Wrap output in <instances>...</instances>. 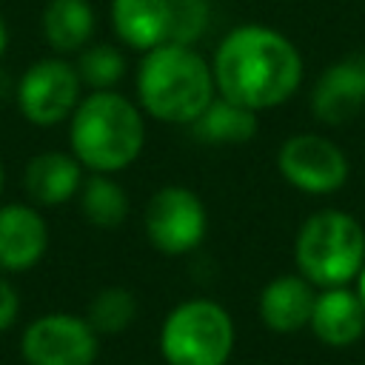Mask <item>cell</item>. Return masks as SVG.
<instances>
[{
    "mask_svg": "<svg viewBox=\"0 0 365 365\" xmlns=\"http://www.w3.org/2000/svg\"><path fill=\"white\" fill-rule=\"evenodd\" d=\"M356 294H359V299H362V305H365V265H362L359 274H356Z\"/></svg>",
    "mask_w": 365,
    "mask_h": 365,
    "instance_id": "obj_24",
    "label": "cell"
},
{
    "mask_svg": "<svg viewBox=\"0 0 365 365\" xmlns=\"http://www.w3.org/2000/svg\"><path fill=\"white\" fill-rule=\"evenodd\" d=\"M279 174L305 194H331L348 180V160L336 143L319 134H294L279 145Z\"/></svg>",
    "mask_w": 365,
    "mask_h": 365,
    "instance_id": "obj_9",
    "label": "cell"
},
{
    "mask_svg": "<svg viewBox=\"0 0 365 365\" xmlns=\"http://www.w3.org/2000/svg\"><path fill=\"white\" fill-rule=\"evenodd\" d=\"M191 131L202 143H245L257 134V111L217 94L191 123Z\"/></svg>",
    "mask_w": 365,
    "mask_h": 365,
    "instance_id": "obj_17",
    "label": "cell"
},
{
    "mask_svg": "<svg viewBox=\"0 0 365 365\" xmlns=\"http://www.w3.org/2000/svg\"><path fill=\"white\" fill-rule=\"evenodd\" d=\"M3 182H6V171H3V160H0V191H3Z\"/></svg>",
    "mask_w": 365,
    "mask_h": 365,
    "instance_id": "obj_25",
    "label": "cell"
},
{
    "mask_svg": "<svg viewBox=\"0 0 365 365\" xmlns=\"http://www.w3.org/2000/svg\"><path fill=\"white\" fill-rule=\"evenodd\" d=\"M40 29L54 54H74L86 48L94 34V6L88 0H48Z\"/></svg>",
    "mask_w": 365,
    "mask_h": 365,
    "instance_id": "obj_16",
    "label": "cell"
},
{
    "mask_svg": "<svg viewBox=\"0 0 365 365\" xmlns=\"http://www.w3.org/2000/svg\"><path fill=\"white\" fill-rule=\"evenodd\" d=\"M211 71L220 97L251 111H265L282 106L299 88L302 57L277 29L248 23L220 40Z\"/></svg>",
    "mask_w": 365,
    "mask_h": 365,
    "instance_id": "obj_1",
    "label": "cell"
},
{
    "mask_svg": "<svg viewBox=\"0 0 365 365\" xmlns=\"http://www.w3.org/2000/svg\"><path fill=\"white\" fill-rule=\"evenodd\" d=\"M48 251V225L37 205H0V271H31Z\"/></svg>",
    "mask_w": 365,
    "mask_h": 365,
    "instance_id": "obj_10",
    "label": "cell"
},
{
    "mask_svg": "<svg viewBox=\"0 0 365 365\" xmlns=\"http://www.w3.org/2000/svg\"><path fill=\"white\" fill-rule=\"evenodd\" d=\"M114 34L137 51L168 43V0H111Z\"/></svg>",
    "mask_w": 365,
    "mask_h": 365,
    "instance_id": "obj_15",
    "label": "cell"
},
{
    "mask_svg": "<svg viewBox=\"0 0 365 365\" xmlns=\"http://www.w3.org/2000/svg\"><path fill=\"white\" fill-rule=\"evenodd\" d=\"M234 319L208 297L177 302L160 328V354L165 365H225L234 351Z\"/></svg>",
    "mask_w": 365,
    "mask_h": 365,
    "instance_id": "obj_5",
    "label": "cell"
},
{
    "mask_svg": "<svg viewBox=\"0 0 365 365\" xmlns=\"http://www.w3.org/2000/svg\"><path fill=\"white\" fill-rule=\"evenodd\" d=\"M211 23V0H168V43L194 46Z\"/></svg>",
    "mask_w": 365,
    "mask_h": 365,
    "instance_id": "obj_21",
    "label": "cell"
},
{
    "mask_svg": "<svg viewBox=\"0 0 365 365\" xmlns=\"http://www.w3.org/2000/svg\"><path fill=\"white\" fill-rule=\"evenodd\" d=\"M6 48H9V26H6V17L0 14V57L6 54Z\"/></svg>",
    "mask_w": 365,
    "mask_h": 365,
    "instance_id": "obj_23",
    "label": "cell"
},
{
    "mask_svg": "<svg viewBox=\"0 0 365 365\" xmlns=\"http://www.w3.org/2000/svg\"><path fill=\"white\" fill-rule=\"evenodd\" d=\"M314 288L302 274L274 277L259 294V317L274 334H297L308 325L314 311Z\"/></svg>",
    "mask_w": 365,
    "mask_h": 365,
    "instance_id": "obj_13",
    "label": "cell"
},
{
    "mask_svg": "<svg viewBox=\"0 0 365 365\" xmlns=\"http://www.w3.org/2000/svg\"><path fill=\"white\" fill-rule=\"evenodd\" d=\"M83 163L71 151H40L23 171V188L34 205H63L83 185Z\"/></svg>",
    "mask_w": 365,
    "mask_h": 365,
    "instance_id": "obj_12",
    "label": "cell"
},
{
    "mask_svg": "<svg viewBox=\"0 0 365 365\" xmlns=\"http://www.w3.org/2000/svg\"><path fill=\"white\" fill-rule=\"evenodd\" d=\"M77 74L83 80V86H88L91 91H108L117 88V83L125 77V57L117 46L111 43H91L86 48L77 51Z\"/></svg>",
    "mask_w": 365,
    "mask_h": 365,
    "instance_id": "obj_20",
    "label": "cell"
},
{
    "mask_svg": "<svg viewBox=\"0 0 365 365\" xmlns=\"http://www.w3.org/2000/svg\"><path fill=\"white\" fill-rule=\"evenodd\" d=\"M83 80L74 63L63 57H43L31 63L14 83V103L20 114L40 128L60 125L80 103Z\"/></svg>",
    "mask_w": 365,
    "mask_h": 365,
    "instance_id": "obj_6",
    "label": "cell"
},
{
    "mask_svg": "<svg viewBox=\"0 0 365 365\" xmlns=\"http://www.w3.org/2000/svg\"><path fill=\"white\" fill-rule=\"evenodd\" d=\"M317 339L334 348H345L356 342L365 331V305L356 291H348L345 285L325 288L314 299V311L308 319Z\"/></svg>",
    "mask_w": 365,
    "mask_h": 365,
    "instance_id": "obj_14",
    "label": "cell"
},
{
    "mask_svg": "<svg viewBox=\"0 0 365 365\" xmlns=\"http://www.w3.org/2000/svg\"><path fill=\"white\" fill-rule=\"evenodd\" d=\"M294 259L311 285H348L365 265V231L345 211H317L302 222L297 234Z\"/></svg>",
    "mask_w": 365,
    "mask_h": 365,
    "instance_id": "obj_4",
    "label": "cell"
},
{
    "mask_svg": "<svg viewBox=\"0 0 365 365\" xmlns=\"http://www.w3.org/2000/svg\"><path fill=\"white\" fill-rule=\"evenodd\" d=\"M365 103V54H351L325 68L314 86L311 108L328 125L348 123Z\"/></svg>",
    "mask_w": 365,
    "mask_h": 365,
    "instance_id": "obj_11",
    "label": "cell"
},
{
    "mask_svg": "<svg viewBox=\"0 0 365 365\" xmlns=\"http://www.w3.org/2000/svg\"><path fill=\"white\" fill-rule=\"evenodd\" d=\"M77 200H80L83 217L97 228H117L125 222L131 211L125 188L111 174H100V171H91V177H83Z\"/></svg>",
    "mask_w": 365,
    "mask_h": 365,
    "instance_id": "obj_18",
    "label": "cell"
},
{
    "mask_svg": "<svg viewBox=\"0 0 365 365\" xmlns=\"http://www.w3.org/2000/svg\"><path fill=\"white\" fill-rule=\"evenodd\" d=\"M17 314H20V294L9 279L0 277V334L17 322Z\"/></svg>",
    "mask_w": 365,
    "mask_h": 365,
    "instance_id": "obj_22",
    "label": "cell"
},
{
    "mask_svg": "<svg viewBox=\"0 0 365 365\" xmlns=\"http://www.w3.org/2000/svg\"><path fill=\"white\" fill-rule=\"evenodd\" d=\"M140 108L168 125H191L217 97L211 63L180 43H160L137 66Z\"/></svg>",
    "mask_w": 365,
    "mask_h": 365,
    "instance_id": "obj_2",
    "label": "cell"
},
{
    "mask_svg": "<svg viewBox=\"0 0 365 365\" xmlns=\"http://www.w3.org/2000/svg\"><path fill=\"white\" fill-rule=\"evenodd\" d=\"M68 145L88 171H123L145 145L143 108L117 88L88 91L68 117Z\"/></svg>",
    "mask_w": 365,
    "mask_h": 365,
    "instance_id": "obj_3",
    "label": "cell"
},
{
    "mask_svg": "<svg viewBox=\"0 0 365 365\" xmlns=\"http://www.w3.org/2000/svg\"><path fill=\"white\" fill-rule=\"evenodd\" d=\"M20 356L26 365H94L100 336L86 317L48 311L23 328Z\"/></svg>",
    "mask_w": 365,
    "mask_h": 365,
    "instance_id": "obj_8",
    "label": "cell"
},
{
    "mask_svg": "<svg viewBox=\"0 0 365 365\" xmlns=\"http://www.w3.org/2000/svg\"><path fill=\"white\" fill-rule=\"evenodd\" d=\"M83 317L97 331V336L125 334L137 319V297L123 285H108L91 297Z\"/></svg>",
    "mask_w": 365,
    "mask_h": 365,
    "instance_id": "obj_19",
    "label": "cell"
},
{
    "mask_svg": "<svg viewBox=\"0 0 365 365\" xmlns=\"http://www.w3.org/2000/svg\"><path fill=\"white\" fill-rule=\"evenodd\" d=\"M148 242L168 257L194 251L208 231V211L188 185H163L151 194L143 214Z\"/></svg>",
    "mask_w": 365,
    "mask_h": 365,
    "instance_id": "obj_7",
    "label": "cell"
}]
</instances>
